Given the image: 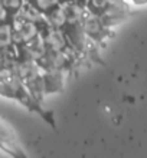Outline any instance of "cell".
<instances>
[{
	"mask_svg": "<svg viewBox=\"0 0 147 158\" xmlns=\"http://www.w3.org/2000/svg\"><path fill=\"white\" fill-rule=\"evenodd\" d=\"M48 43L50 45V48L54 50H62L63 48H65V45H67V42H65V36H63V33L61 32V30L58 29H54L50 30L49 35H48Z\"/></svg>",
	"mask_w": 147,
	"mask_h": 158,
	"instance_id": "6da1fadb",
	"label": "cell"
},
{
	"mask_svg": "<svg viewBox=\"0 0 147 158\" xmlns=\"http://www.w3.org/2000/svg\"><path fill=\"white\" fill-rule=\"evenodd\" d=\"M15 32H16V30H15ZM17 33L20 35V39L23 42H29V40H32V39H35V36L38 33V29H36V26H35L33 22L26 20L25 23H23V26L17 30Z\"/></svg>",
	"mask_w": 147,
	"mask_h": 158,
	"instance_id": "7a4b0ae2",
	"label": "cell"
},
{
	"mask_svg": "<svg viewBox=\"0 0 147 158\" xmlns=\"http://www.w3.org/2000/svg\"><path fill=\"white\" fill-rule=\"evenodd\" d=\"M62 10L65 13L67 22H69V23H75L82 17V9L80 6H75V4H67Z\"/></svg>",
	"mask_w": 147,
	"mask_h": 158,
	"instance_id": "3957f363",
	"label": "cell"
},
{
	"mask_svg": "<svg viewBox=\"0 0 147 158\" xmlns=\"http://www.w3.org/2000/svg\"><path fill=\"white\" fill-rule=\"evenodd\" d=\"M84 32L88 35H98L101 32V22L98 17L89 16L84 20Z\"/></svg>",
	"mask_w": 147,
	"mask_h": 158,
	"instance_id": "277c9868",
	"label": "cell"
},
{
	"mask_svg": "<svg viewBox=\"0 0 147 158\" xmlns=\"http://www.w3.org/2000/svg\"><path fill=\"white\" fill-rule=\"evenodd\" d=\"M12 42H13L12 27L9 25H2L0 26V49L7 48Z\"/></svg>",
	"mask_w": 147,
	"mask_h": 158,
	"instance_id": "5b68a950",
	"label": "cell"
},
{
	"mask_svg": "<svg viewBox=\"0 0 147 158\" xmlns=\"http://www.w3.org/2000/svg\"><path fill=\"white\" fill-rule=\"evenodd\" d=\"M22 15L25 16L26 20H30V22H35L41 19L39 9L35 7V6H30V4H22Z\"/></svg>",
	"mask_w": 147,
	"mask_h": 158,
	"instance_id": "8992f818",
	"label": "cell"
},
{
	"mask_svg": "<svg viewBox=\"0 0 147 158\" xmlns=\"http://www.w3.org/2000/svg\"><path fill=\"white\" fill-rule=\"evenodd\" d=\"M49 20L55 27H61V26H63L67 23V17H65V13H63L62 9H55V10L50 12Z\"/></svg>",
	"mask_w": 147,
	"mask_h": 158,
	"instance_id": "52a82bcc",
	"label": "cell"
},
{
	"mask_svg": "<svg viewBox=\"0 0 147 158\" xmlns=\"http://www.w3.org/2000/svg\"><path fill=\"white\" fill-rule=\"evenodd\" d=\"M29 49L33 56H38L39 58V56H42L43 52H45V46H43L42 40L33 42V39H32V40H29Z\"/></svg>",
	"mask_w": 147,
	"mask_h": 158,
	"instance_id": "ba28073f",
	"label": "cell"
},
{
	"mask_svg": "<svg viewBox=\"0 0 147 158\" xmlns=\"http://www.w3.org/2000/svg\"><path fill=\"white\" fill-rule=\"evenodd\" d=\"M59 3V0H35V4L39 10H49Z\"/></svg>",
	"mask_w": 147,
	"mask_h": 158,
	"instance_id": "9c48e42d",
	"label": "cell"
},
{
	"mask_svg": "<svg viewBox=\"0 0 147 158\" xmlns=\"http://www.w3.org/2000/svg\"><path fill=\"white\" fill-rule=\"evenodd\" d=\"M2 3L4 4V7L6 9H10V10H19V9H22L23 2H22V0H3Z\"/></svg>",
	"mask_w": 147,
	"mask_h": 158,
	"instance_id": "30bf717a",
	"label": "cell"
},
{
	"mask_svg": "<svg viewBox=\"0 0 147 158\" xmlns=\"http://www.w3.org/2000/svg\"><path fill=\"white\" fill-rule=\"evenodd\" d=\"M107 3H108V0H91V7L100 10V9H104Z\"/></svg>",
	"mask_w": 147,
	"mask_h": 158,
	"instance_id": "8fae6325",
	"label": "cell"
},
{
	"mask_svg": "<svg viewBox=\"0 0 147 158\" xmlns=\"http://www.w3.org/2000/svg\"><path fill=\"white\" fill-rule=\"evenodd\" d=\"M6 17H7V9L4 7V4L0 2V22L6 20Z\"/></svg>",
	"mask_w": 147,
	"mask_h": 158,
	"instance_id": "7c38bea8",
	"label": "cell"
}]
</instances>
